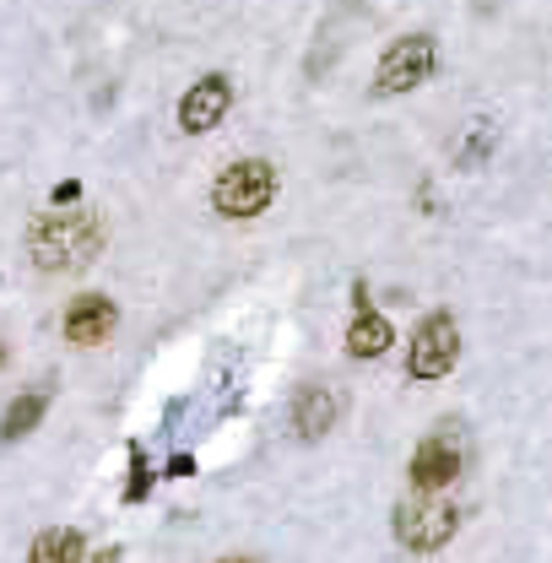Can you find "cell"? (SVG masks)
<instances>
[{
	"label": "cell",
	"instance_id": "obj_1",
	"mask_svg": "<svg viewBox=\"0 0 552 563\" xmlns=\"http://www.w3.org/2000/svg\"><path fill=\"white\" fill-rule=\"evenodd\" d=\"M108 228L98 212H43L27 228V260L38 271H81L98 260Z\"/></svg>",
	"mask_w": 552,
	"mask_h": 563
},
{
	"label": "cell",
	"instance_id": "obj_2",
	"mask_svg": "<svg viewBox=\"0 0 552 563\" xmlns=\"http://www.w3.org/2000/svg\"><path fill=\"white\" fill-rule=\"evenodd\" d=\"M271 201H277V168H271L266 157H244V163L222 168L217 184H211V206H217L222 217H233V222L260 217Z\"/></svg>",
	"mask_w": 552,
	"mask_h": 563
},
{
	"label": "cell",
	"instance_id": "obj_3",
	"mask_svg": "<svg viewBox=\"0 0 552 563\" xmlns=\"http://www.w3.org/2000/svg\"><path fill=\"white\" fill-rule=\"evenodd\" d=\"M455 526H461V515H455V504L445 494H412V499L396 504V542L412 548V553L445 548L455 537Z\"/></svg>",
	"mask_w": 552,
	"mask_h": 563
},
{
	"label": "cell",
	"instance_id": "obj_4",
	"mask_svg": "<svg viewBox=\"0 0 552 563\" xmlns=\"http://www.w3.org/2000/svg\"><path fill=\"white\" fill-rule=\"evenodd\" d=\"M461 358V331L450 320V309H434L423 315V325L412 331V347H407V374L412 380H445Z\"/></svg>",
	"mask_w": 552,
	"mask_h": 563
},
{
	"label": "cell",
	"instance_id": "obj_5",
	"mask_svg": "<svg viewBox=\"0 0 552 563\" xmlns=\"http://www.w3.org/2000/svg\"><path fill=\"white\" fill-rule=\"evenodd\" d=\"M434 65H439V43H434L428 33H407V38H396V43L380 54L374 87H380V92H412V87H423V81L434 76Z\"/></svg>",
	"mask_w": 552,
	"mask_h": 563
},
{
	"label": "cell",
	"instance_id": "obj_6",
	"mask_svg": "<svg viewBox=\"0 0 552 563\" xmlns=\"http://www.w3.org/2000/svg\"><path fill=\"white\" fill-rule=\"evenodd\" d=\"M466 466V445H461V428H434L418 456H412V488L418 494H445Z\"/></svg>",
	"mask_w": 552,
	"mask_h": 563
},
{
	"label": "cell",
	"instance_id": "obj_7",
	"mask_svg": "<svg viewBox=\"0 0 552 563\" xmlns=\"http://www.w3.org/2000/svg\"><path fill=\"white\" fill-rule=\"evenodd\" d=\"M228 103H233V87H228V76H201L184 98H179V130L184 136H206V130H217L222 125V114H228Z\"/></svg>",
	"mask_w": 552,
	"mask_h": 563
},
{
	"label": "cell",
	"instance_id": "obj_8",
	"mask_svg": "<svg viewBox=\"0 0 552 563\" xmlns=\"http://www.w3.org/2000/svg\"><path fill=\"white\" fill-rule=\"evenodd\" d=\"M114 325H119V309H114V298H103V293H81V298H70V309H65V342L70 347H98V342H108L114 336Z\"/></svg>",
	"mask_w": 552,
	"mask_h": 563
},
{
	"label": "cell",
	"instance_id": "obj_9",
	"mask_svg": "<svg viewBox=\"0 0 552 563\" xmlns=\"http://www.w3.org/2000/svg\"><path fill=\"white\" fill-rule=\"evenodd\" d=\"M336 418H342V391L336 385H304L298 396H293V434L298 439H325L331 428H336Z\"/></svg>",
	"mask_w": 552,
	"mask_h": 563
},
{
	"label": "cell",
	"instance_id": "obj_10",
	"mask_svg": "<svg viewBox=\"0 0 552 563\" xmlns=\"http://www.w3.org/2000/svg\"><path fill=\"white\" fill-rule=\"evenodd\" d=\"M390 342H396L390 320L380 309H369V287H358V315L347 325V353L352 358H380V353H390Z\"/></svg>",
	"mask_w": 552,
	"mask_h": 563
},
{
	"label": "cell",
	"instance_id": "obj_11",
	"mask_svg": "<svg viewBox=\"0 0 552 563\" xmlns=\"http://www.w3.org/2000/svg\"><path fill=\"white\" fill-rule=\"evenodd\" d=\"M43 412H49V385H33V391H22V396L5 407V418H0V439H5V445L27 439V434L43 423Z\"/></svg>",
	"mask_w": 552,
	"mask_h": 563
},
{
	"label": "cell",
	"instance_id": "obj_12",
	"mask_svg": "<svg viewBox=\"0 0 552 563\" xmlns=\"http://www.w3.org/2000/svg\"><path fill=\"white\" fill-rule=\"evenodd\" d=\"M81 559H87V542H81L76 526H54V532H43V537L33 542V553H27V563H81Z\"/></svg>",
	"mask_w": 552,
	"mask_h": 563
},
{
	"label": "cell",
	"instance_id": "obj_13",
	"mask_svg": "<svg viewBox=\"0 0 552 563\" xmlns=\"http://www.w3.org/2000/svg\"><path fill=\"white\" fill-rule=\"evenodd\" d=\"M146 494H152V472H146L141 445H130V488H125V504H141Z\"/></svg>",
	"mask_w": 552,
	"mask_h": 563
},
{
	"label": "cell",
	"instance_id": "obj_14",
	"mask_svg": "<svg viewBox=\"0 0 552 563\" xmlns=\"http://www.w3.org/2000/svg\"><path fill=\"white\" fill-rule=\"evenodd\" d=\"M488 152H493V130L488 125H472L466 130V146H461V168H477Z\"/></svg>",
	"mask_w": 552,
	"mask_h": 563
},
{
	"label": "cell",
	"instance_id": "obj_15",
	"mask_svg": "<svg viewBox=\"0 0 552 563\" xmlns=\"http://www.w3.org/2000/svg\"><path fill=\"white\" fill-rule=\"evenodd\" d=\"M70 201H81V184H76V179L54 184V206H70Z\"/></svg>",
	"mask_w": 552,
	"mask_h": 563
},
{
	"label": "cell",
	"instance_id": "obj_16",
	"mask_svg": "<svg viewBox=\"0 0 552 563\" xmlns=\"http://www.w3.org/2000/svg\"><path fill=\"white\" fill-rule=\"evenodd\" d=\"M190 472H195V456H174L168 461V477H190Z\"/></svg>",
	"mask_w": 552,
	"mask_h": 563
},
{
	"label": "cell",
	"instance_id": "obj_17",
	"mask_svg": "<svg viewBox=\"0 0 552 563\" xmlns=\"http://www.w3.org/2000/svg\"><path fill=\"white\" fill-rule=\"evenodd\" d=\"M0 369H5V347H0Z\"/></svg>",
	"mask_w": 552,
	"mask_h": 563
},
{
	"label": "cell",
	"instance_id": "obj_18",
	"mask_svg": "<svg viewBox=\"0 0 552 563\" xmlns=\"http://www.w3.org/2000/svg\"><path fill=\"white\" fill-rule=\"evenodd\" d=\"M222 563H249V559H222Z\"/></svg>",
	"mask_w": 552,
	"mask_h": 563
}]
</instances>
